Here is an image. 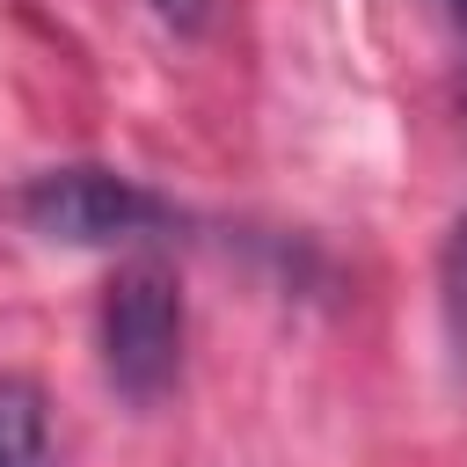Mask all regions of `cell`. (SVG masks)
<instances>
[{"label": "cell", "instance_id": "6da1fadb", "mask_svg": "<svg viewBox=\"0 0 467 467\" xmlns=\"http://www.w3.org/2000/svg\"><path fill=\"white\" fill-rule=\"evenodd\" d=\"M102 365L131 401H153L182 365V285L168 263H117L102 285Z\"/></svg>", "mask_w": 467, "mask_h": 467}, {"label": "cell", "instance_id": "7a4b0ae2", "mask_svg": "<svg viewBox=\"0 0 467 467\" xmlns=\"http://www.w3.org/2000/svg\"><path fill=\"white\" fill-rule=\"evenodd\" d=\"M22 219L29 234L44 241H66V248H109V241H131L146 226L168 219V204L153 190H139L131 175L117 168H44L29 190H22Z\"/></svg>", "mask_w": 467, "mask_h": 467}, {"label": "cell", "instance_id": "3957f363", "mask_svg": "<svg viewBox=\"0 0 467 467\" xmlns=\"http://www.w3.org/2000/svg\"><path fill=\"white\" fill-rule=\"evenodd\" d=\"M44 438H51L44 387L22 372H0V467H44Z\"/></svg>", "mask_w": 467, "mask_h": 467}, {"label": "cell", "instance_id": "277c9868", "mask_svg": "<svg viewBox=\"0 0 467 467\" xmlns=\"http://www.w3.org/2000/svg\"><path fill=\"white\" fill-rule=\"evenodd\" d=\"M438 292H445V336H452L460 372H467V219L445 234V255H438Z\"/></svg>", "mask_w": 467, "mask_h": 467}, {"label": "cell", "instance_id": "5b68a950", "mask_svg": "<svg viewBox=\"0 0 467 467\" xmlns=\"http://www.w3.org/2000/svg\"><path fill=\"white\" fill-rule=\"evenodd\" d=\"M153 15H168V22L197 29V22H204V0H153Z\"/></svg>", "mask_w": 467, "mask_h": 467}, {"label": "cell", "instance_id": "8992f818", "mask_svg": "<svg viewBox=\"0 0 467 467\" xmlns=\"http://www.w3.org/2000/svg\"><path fill=\"white\" fill-rule=\"evenodd\" d=\"M452 7H460V22H467V0H452Z\"/></svg>", "mask_w": 467, "mask_h": 467}]
</instances>
